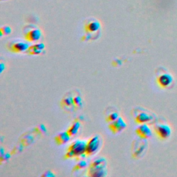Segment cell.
<instances>
[{"mask_svg":"<svg viewBox=\"0 0 177 177\" xmlns=\"http://www.w3.org/2000/svg\"><path fill=\"white\" fill-rule=\"evenodd\" d=\"M133 116L135 119V121L138 124H145L153 120V117L148 112L144 111L143 109L137 108L134 109Z\"/></svg>","mask_w":177,"mask_h":177,"instance_id":"7","label":"cell"},{"mask_svg":"<svg viewBox=\"0 0 177 177\" xmlns=\"http://www.w3.org/2000/svg\"><path fill=\"white\" fill-rule=\"evenodd\" d=\"M119 117H120V115H119L118 111L116 109L113 107H109L107 109L105 115V120L107 123H111V122L116 120Z\"/></svg>","mask_w":177,"mask_h":177,"instance_id":"15","label":"cell"},{"mask_svg":"<svg viewBox=\"0 0 177 177\" xmlns=\"http://www.w3.org/2000/svg\"><path fill=\"white\" fill-rule=\"evenodd\" d=\"M71 136L66 131H62L55 137V140L58 145H62L69 142L71 139Z\"/></svg>","mask_w":177,"mask_h":177,"instance_id":"14","label":"cell"},{"mask_svg":"<svg viewBox=\"0 0 177 177\" xmlns=\"http://www.w3.org/2000/svg\"><path fill=\"white\" fill-rule=\"evenodd\" d=\"M80 127H81V123H80V122L78 120L74 121L69 127L68 130H67V132L69 133V134L71 137L75 136L78 133Z\"/></svg>","mask_w":177,"mask_h":177,"instance_id":"16","label":"cell"},{"mask_svg":"<svg viewBox=\"0 0 177 177\" xmlns=\"http://www.w3.org/2000/svg\"><path fill=\"white\" fill-rule=\"evenodd\" d=\"M55 176L54 174H53V172L51 171H48L42 175V176Z\"/></svg>","mask_w":177,"mask_h":177,"instance_id":"20","label":"cell"},{"mask_svg":"<svg viewBox=\"0 0 177 177\" xmlns=\"http://www.w3.org/2000/svg\"><path fill=\"white\" fill-rule=\"evenodd\" d=\"M127 126V125L124 119L122 117H119L116 120L111 122V123H109V128L112 131V133L116 134L120 133L121 131L125 130Z\"/></svg>","mask_w":177,"mask_h":177,"instance_id":"8","label":"cell"},{"mask_svg":"<svg viewBox=\"0 0 177 177\" xmlns=\"http://www.w3.org/2000/svg\"><path fill=\"white\" fill-rule=\"evenodd\" d=\"M31 45L29 42L27 40L15 39L8 42L6 44V47L9 51L15 53H22L27 52L28 49H29Z\"/></svg>","mask_w":177,"mask_h":177,"instance_id":"4","label":"cell"},{"mask_svg":"<svg viewBox=\"0 0 177 177\" xmlns=\"http://www.w3.org/2000/svg\"><path fill=\"white\" fill-rule=\"evenodd\" d=\"M136 133L138 136L143 139L150 138L152 136V131L150 127L145 123L140 124V126H138L136 130Z\"/></svg>","mask_w":177,"mask_h":177,"instance_id":"12","label":"cell"},{"mask_svg":"<svg viewBox=\"0 0 177 177\" xmlns=\"http://www.w3.org/2000/svg\"><path fill=\"white\" fill-rule=\"evenodd\" d=\"M157 82L161 88H168L173 82V78L170 73H164L157 77Z\"/></svg>","mask_w":177,"mask_h":177,"instance_id":"10","label":"cell"},{"mask_svg":"<svg viewBox=\"0 0 177 177\" xmlns=\"http://www.w3.org/2000/svg\"><path fill=\"white\" fill-rule=\"evenodd\" d=\"M102 144V140L99 135H94L86 143V148L85 155L86 156H91L97 154L100 150Z\"/></svg>","mask_w":177,"mask_h":177,"instance_id":"5","label":"cell"},{"mask_svg":"<svg viewBox=\"0 0 177 177\" xmlns=\"http://www.w3.org/2000/svg\"><path fill=\"white\" fill-rule=\"evenodd\" d=\"M73 96L74 105H75L76 106V108H78V109L81 108L83 105V101H82V96L80 94L73 95Z\"/></svg>","mask_w":177,"mask_h":177,"instance_id":"17","label":"cell"},{"mask_svg":"<svg viewBox=\"0 0 177 177\" xmlns=\"http://www.w3.org/2000/svg\"><path fill=\"white\" fill-rule=\"evenodd\" d=\"M86 143H87V141L81 139H78L73 141L67 149L64 158L66 159H70L82 155H85Z\"/></svg>","mask_w":177,"mask_h":177,"instance_id":"2","label":"cell"},{"mask_svg":"<svg viewBox=\"0 0 177 177\" xmlns=\"http://www.w3.org/2000/svg\"><path fill=\"white\" fill-rule=\"evenodd\" d=\"M61 106L64 110L68 112H73L75 110L76 106L74 105L73 94L67 93L65 94L61 101Z\"/></svg>","mask_w":177,"mask_h":177,"instance_id":"9","label":"cell"},{"mask_svg":"<svg viewBox=\"0 0 177 177\" xmlns=\"http://www.w3.org/2000/svg\"><path fill=\"white\" fill-rule=\"evenodd\" d=\"M88 165V163L85 160H80V161L76 164V165L74 166L73 169V171L75 172V171H79V170H81L84 168H85V167Z\"/></svg>","mask_w":177,"mask_h":177,"instance_id":"18","label":"cell"},{"mask_svg":"<svg viewBox=\"0 0 177 177\" xmlns=\"http://www.w3.org/2000/svg\"><path fill=\"white\" fill-rule=\"evenodd\" d=\"M22 31H23L25 40L29 42H37L41 39L42 35V32L40 28L33 24L26 25Z\"/></svg>","mask_w":177,"mask_h":177,"instance_id":"3","label":"cell"},{"mask_svg":"<svg viewBox=\"0 0 177 177\" xmlns=\"http://www.w3.org/2000/svg\"><path fill=\"white\" fill-rule=\"evenodd\" d=\"M0 32H1V36H4H4H7V35H9L12 33V29L9 26L5 25L1 27Z\"/></svg>","mask_w":177,"mask_h":177,"instance_id":"19","label":"cell"},{"mask_svg":"<svg viewBox=\"0 0 177 177\" xmlns=\"http://www.w3.org/2000/svg\"><path fill=\"white\" fill-rule=\"evenodd\" d=\"M107 159L104 157H98L90 164L88 176L92 177H103L107 175Z\"/></svg>","mask_w":177,"mask_h":177,"instance_id":"1","label":"cell"},{"mask_svg":"<svg viewBox=\"0 0 177 177\" xmlns=\"http://www.w3.org/2000/svg\"><path fill=\"white\" fill-rule=\"evenodd\" d=\"M101 27V22L96 18H89L85 23V30L86 35H89V38H90L89 35L98 33Z\"/></svg>","mask_w":177,"mask_h":177,"instance_id":"6","label":"cell"},{"mask_svg":"<svg viewBox=\"0 0 177 177\" xmlns=\"http://www.w3.org/2000/svg\"><path fill=\"white\" fill-rule=\"evenodd\" d=\"M155 131L158 136L161 139L168 138L172 133L170 127L167 125H158L155 127Z\"/></svg>","mask_w":177,"mask_h":177,"instance_id":"11","label":"cell"},{"mask_svg":"<svg viewBox=\"0 0 177 177\" xmlns=\"http://www.w3.org/2000/svg\"><path fill=\"white\" fill-rule=\"evenodd\" d=\"M45 50V44L44 43L38 42L31 45L29 49L27 51V53L32 56H38L42 53Z\"/></svg>","mask_w":177,"mask_h":177,"instance_id":"13","label":"cell"}]
</instances>
